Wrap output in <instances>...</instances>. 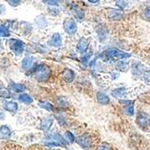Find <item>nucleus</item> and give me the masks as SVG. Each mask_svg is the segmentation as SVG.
Returning a JSON list of instances; mask_svg holds the SVG:
<instances>
[{
    "label": "nucleus",
    "instance_id": "nucleus-1",
    "mask_svg": "<svg viewBox=\"0 0 150 150\" xmlns=\"http://www.w3.org/2000/svg\"><path fill=\"white\" fill-rule=\"evenodd\" d=\"M103 56L105 57L107 59H115V60L119 59V61H120L124 59L129 58L131 55L127 52H124V51L117 49V48H109L103 53Z\"/></svg>",
    "mask_w": 150,
    "mask_h": 150
},
{
    "label": "nucleus",
    "instance_id": "nucleus-2",
    "mask_svg": "<svg viewBox=\"0 0 150 150\" xmlns=\"http://www.w3.org/2000/svg\"><path fill=\"white\" fill-rule=\"evenodd\" d=\"M77 144L86 150H92L94 146V139L91 133L86 132L81 134L76 139Z\"/></svg>",
    "mask_w": 150,
    "mask_h": 150
},
{
    "label": "nucleus",
    "instance_id": "nucleus-3",
    "mask_svg": "<svg viewBox=\"0 0 150 150\" xmlns=\"http://www.w3.org/2000/svg\"><path fill=\"white\" fill-rule=\"evenodd\" d=\"M50 74H51V71H50V67H48L45 64H40V65H39L36 67L35 72H34L35 78L39 82H42H42L48 81V79L50 76Z\"/></svg>",
    "mask_w": 150,
    "mask_h": 150
},
{
    "label": "nucleus",
    "instance_id": "nucleus-4",
    "mask_svg": "<svg viewBox=\"0 0 150 150\" xmlns=\"http://www.w3.org/2000/svg\"><path fill=\"white\" fill-rule=\"evenodd\" d=\"M136 123L141 129H147L150 127V116L146 112H139L136 117Z\"/></svg>",
    "mask_w": 150,
    "mask_h": 150
},
{
    "label": "nucleus",
    "instance_id": "nucleus-5",
    "mask_svg": "<svg viewBox=\"0 0 150 150\" xmlns=\"http://www.w3.org/2000/svg\"><path fill=\"white\" fill-rule=\"evenodd\" d=\"M63 28L69 35H74L77 32V25L73 18L67 17L63 23Z\"/></svg>",
    "mask_w": 150,
    "mask_h": 150
},
{
    "label": "nucleus",
    "instance_id": "nucleus-6",
    "mask_svg": "<svg viewBox=\"0 0 150 150\" xmlns=\"http://www.w3.org/2000/svg\"><path fill=\"white\" fill-rule=\"evenodd\" d=\"M9 47L12 50V51L16 54V55H20L23 52L24 50V44L22 40L17 39H12L9 42Z\"/></svg>",
    "mask_w": 150,
    "mask_h": 150
},
{
    "label": "nucleus",
    "instance_id": "nucleus-7",
    "mask_svg": "<svg viewBox=\"0 0 150 150\" xmlns=\"http://www.w3.org/2000/svg\"><path fill=\"white\" fill-rule=\"evenodd\" d=\"M107 16L108 18L112 20V21H120L123 18L124 16V13L120 9H113V8H110L108 9V13H107Z\"/></svg>",
    "mask_w": 150,
    "mask_h": 150
},
{
    "label": "nucleus",
    "instance_id": "nucleus-8",
    "mask_svg": "<svg viewBox=\"0 0 150 150\" xmlns=\"http://www.w3.org/2000/svg\"><path fill=\"white\" fill-rule=\"evenodd\" d=\"M48 44L50 47L53 48H59L61 46L62 44V37L59 33H54L52 34V36L50 38V40L48 42Z\"/></svg>",
    "mask_w": 150,
    "mask_h": 150
},
{
    "label": "nucleus",
    "instance_id": "nucleus-9",
    "mask_svg": "<svg viewBox=\"0 0 150 150\" xmlns=\"http://www.w3.org/2000/svg\"><path fill=\"white\" fill-rule=\"evenodd\" d=\"M89 47V40L86 38H81L76 43V50L80 53H84Z\"/></svg>",
    "mask_w": 150,
    "mask_h": 150
},
{
    "label": "nucleus",
    "instance_id": "nucleus-10",
    "mask_svg": "<svg viewBox=\"0 0 150 150\" xmlns=\"http://www.w3.org/2000/svg\"><path fill=\"white\" fill-rule=\"evenodd\" d=\"M62 77H63L64 81L67 82V83H72L76 77V74L70 69H65L62 73Z\"/></svg>",
    "mask_w": 150,
    "mask_h": 150
},
{
    "label": "nucleus",
    "instance_id": "nucleus-11",
    "mask_svg": "<svg viewBox=\"0 0 150 150\" xmlns=\"http://www.w3.org/2000/svg\"><path fill=\"white\" fill-rule=\"evenodd\" d=\"M127 94V89L125 87H118L112 91V96L117 99L123 98Z\"/></svg>",
    "mask_w": 150,
    "mask_h": 150
},
{
    "label": "nucleus",
    "instance_id": "nucleus-12",
    "mask_svg": "<svg viewBox=\"0 0 150 150\" xmlns=\"http://www.w3.org/2000/svg\"><path fill=\"white\" fill-rule=\"evenodd\" d=\"M96 100L102 105H107L110 103V97L103 92H98L96 93Z\"/></svg>",
    "mask_w": 150,
    "mask_h": 150
},
{
    "label": "nucleus",
    "instance_id": "nucleus-13",
    "mask_svg": "<svg viewBox=\"0 0 150 150\" xmlns=\"http://www.w3.org/2000/svg\"><path fill=\"white\" fill-rule=\"evenodd\" d=\"M4 108L5 110L9 112H16L18 110V104L16 102H6L4 103Z\"/></svg>",
    "mask_w": 150,
    "mask_h": 150
},
{
    "label": "nucleus",
    "instance_id": "nucleus-14",
    "mask_svg": "<svg viewBox=\"0 0 150 150\" xmlns=\"http://www.w3.org/2000/svg\"><path fill=\"white\" fill-rule=\"evenodd\" d=\"M9 89L15 93H23L26 90V86L23 84H17V83H11L9 85Z\"/></svg>",
    "mask_w": 150,
    "mask_h": 150
},
{
    "label": "nucleus",
    "instance_id": "nucleus-15",
    "mask_svg": "<svg viewBox=\"0 0 150 150\" xmlns=\"http://www.w3.org/2000/svg\"><path fill=\"white\" fill-rule=\"evenodd\" d=\"M52 123H53V118L52 117H47V118H45V119H43L42 120V129H43V130H49L50 129V127H51V125H52Z\"/></svg>",
    "mask_w": 150,
    "mask_h": 150
},
{
    "label": "nucleus",
    "instance_id": "nucleus-16",
    "mask_svg": "<svg viewBox=\"0 0 150 150\" xmlns=\"http://www.w3.org/2000/svg\"><path fill=\"white\" fill-rule=\"evenodd\" d=\"M34 62V58L33 57H26L25 59H23V62H22V67L23 69L27 70V69H30L33 64Z\"/></svg>",
    "mask_w": 150,
    "mask_h": 150
},
{
    "label": "nucleus",
    "instance_id": "nucleus-17",
    "mask_svg": "<svg viewBox=\"0 0 150 150\" xmlns=\"http://www.w3.org/2000/svg\"><path fill=\"white\" fill-rule=\"evenodd\" d=\"M73 13H74V16L77 19V20H83V18L85 17V12L80 9L78 6H75L73 7Z\"/></svg>",
    "mask_w": 150,
    "mask_h": 150
},
{
    "label": "nucleus",
    "instance_id": "nucleus-18",
    "mask_svg": "<svg viewBox=\"0 0 150 150\" xmlns=\"http://www.w3.org/2000/svg\"><path fill=\"white\" fill-rule=\"evenodd\" d=\"M18 100L21 102V103H27V104H31L33 100V98L30 96V95L28 93H22L19 95V97H18Z\"/></svg>",
    "mask_w": 150,
    "mask_h": 150
},
{
    "label": "nucleus",
    "instance_id": "nucleus-19",
    "mask_svg": "<svg viewBox=\"0 0 150 150\" xmlns=\"http://www.w3.org/2000/svg\"><path fill=\"white\" fill-rule=\"evenodd\" d=\"M0 136L4 139H8L11 136V130L6 125H3L0 127Z\"/></svg>",
    "mask_w": 150,
    "mask_h": 150
},
{
    "label": "nucleus",
    "instance_id": "nucleus-20",
    "mask_svg": "<svg viewBox=\"0 0 150 150\" xmlns=\"http://www.w3.org/2000/svg\"><path fill=\"white\" fill-rule=\"evenodd\" d=\"M116 69L120 71H126L128 69V63L124 60H120L116 64Z\"/></svg>",
    "mask_w": 150,
    "mask_h": 150
},
{
    "label": "nucleus",
    "instance_id": "nucleus-21",
    "mask_svg": "<svg viewBox=\"0 0 150 150\" xmlns=\"http://www.w3.org/2000/svg\"><path fill=\"white\" fill-rule=\"evenodd\" d=\"M57 104H58V106H59V108H61V109H66V108L69 107V102H67L64 97H59V98L57 100Z\"/></svg>",
    "mask_w": 150,
    "mask_h": 150
},
{
    "label": "nucleus",
    "instance_id": "nucleus-22",
    "mask_svg": "<svg viewBox=\"0 0 150 150\" xmlns=\"http://www.w3.org/2000/svg\"><path fill=\"white\" fill-rule=\"evenodd\" d=\"M97 34L99 36V39H102L101 40H103V39H105L107 36V29L104 26H100L99 29L97 30Z\"/></svg>",
    "mask_w": 150,
    "mask_h": 150
},
{
    "label": "nucleus",
    "instance_id": "nucleus-23",
    "mask_svg": "<svg viewBox=\"0 0 150 150\" xmlns=\"http://www.w3.org/2000/svg\"><path fill=\"white\" fill-rule=\"evenodd\" d=\"M40 106L42 109H45L48 112H53L54 111V106L53 104H51L49 102H40Z\"/></svg>",
    "mask_w": 150,
    "mask_h": 150
},
{
    "label": "nucleus",
    "instance_id": "nucleus-24",
    "mask_svg": "<svg viewBox=\"0 0 150 150\" xmlns=\"http://www.w3.org/2000/svg\"><path fill=\"white\" fill-rule=\"evenodd\" d=\"M64 139H65V140L67 142H69V143H73L76 140V138H75L74 134L72 132H70V131H66Z\"/></svg>",
    "mask_w": 150,
    "mask_h": 150
},
{
    "label": "nucleus",
    "instance_id": "nucleus-25",
    "mask_svg": "<svg viewBox=\"0 0 150 150\" xmlns=\"http://www.w3.org/2000/svg\"><path fill=\"white\" fill-rule=\"evenodd\" d=\"M124 108H125V112H126V114H127V115H129V116H132V115H134V113H135L134 102H133L132 103H130L129 105L125 106Z\"/></svg>",
    "mask_w": 150,
    "mask_h": 150
},
{
    "label": "nucleus",
    "instance_id": "nucleus-26",
    "mask_svg": "<svg viewBox=\"0 0 150 150\" xmlns=\"http://www.w3.org/2000/svg\"><path fill=\"white\" fill-rule=\"evenodd\" d=\"M10 35L9 30L5 25H0V37H8Z\"/></svg>",
    "mask_w": 150,
    "mask_h": 150
},
{
    "label": "nucleus",
    "instance_id": "nucleus-27",
    "mask_svg": "<svg viewBox=\"0 0 150 150\" xmlns=\"http://www.w3.org/2000/svg\"><path fill=\"white\" fill-rule=\"evenodd\" d=\"M143 17L146 20V21H150V6H146L144 10H143Z\"/></svg>",
    "mask_w": 150,
    "mask_h": 150
},
{
    "label": "nucleus",
    "instance_id": "nucleus-28",
    "mask_svg": "<svg viewBox=\"0 0 150 150\" xmlns=\"http://www.w3.org/2000/svg\"><path fill=\"white\" fill-rule=\"evenodd\" d=\"M96 150H112V148L107 143H102L96 147Z\"/></svg>",
    "mask_w": 150,
    "mask_h": 150
},
{
    "label": "nucleus",
    "instance_id": "nucleus-29",
    "mask_svg": "<svg viewBox=\"0 0 150 150\" xmlns=\"http://www.w3.org/2000/svg\"><path fill=\"white\" fill-rule=\"evenodd\" d=\"M116 6H119V9H120V10L123 11V10L128 6V4H127L126 2H124V1H117V2H116Z\"/></svg>",
    "mask_w": 150,
    "mask_h": 150
},
{
    "label": "nucleus",
    "instance_id": "nucleus-30",
    "mask_svg": "<svg viewBox=\"0 0 150 150\" xmlns=\"http://www.w3.org/2000/svg\"><path fill=\"white\" fill-rule=\"evenodd\" d=\"M143 78L146 83H150V70L145 71L143 73Z\"/></svg>",
    "mask_w": 150,
    "mask_h": 150
},
{
    "label": "nucleus",
    "instance_id": "nucleus-31",
    "mask_svg": "<svg viewBox=\"0 0 150 150\" xmlns=\"http://www.w3.org/2000/svg\"><path fill=\"white\" fill-rule=\"evenodd\" d=\"M45 3H48V5H51V6H58L59 5V1H47Z\"/></svg>",
    "mask_w": 150,
    "mask_h": 150
},
{
    "label": "nucleus",
    "instance_id": "nucleus-32",
    "mask_svg": "<svg viewBox=\"0 0 150 150\" xmlns=\"http://www.w3.org/2000/svg\"><path fill=\"white\" fill-rule=\"evenodd\" d=\"M8 3L11 5V6H18L21 4L20 1H8Z\"/></svg>",
    "mask_w": 150,
    "mask_h": 150
}]
</instances>
